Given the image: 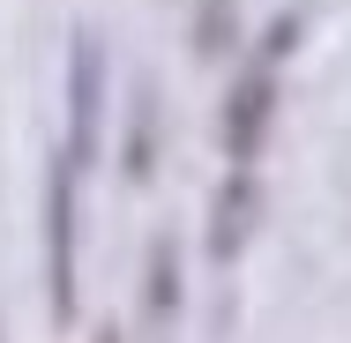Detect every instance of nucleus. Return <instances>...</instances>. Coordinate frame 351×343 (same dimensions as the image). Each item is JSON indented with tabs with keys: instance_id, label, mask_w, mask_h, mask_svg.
<instances>
[{
	"instance_id": "nucleus-1",
	"label": "nucleus",
	"mask_w": 351,
	"mask_h": 343,
	"mask_svg": "<svg viewBox=\"0 0 351 343\" xmlns=\"http://www.w3.org/2000/svg\"><path fill=\"white\" fill-rule=\"evenodd\" d=\"M75 179L82 164L60 157L53 164V187H45V283H53V321H75Z\"/></svg>"
},
{
	"instance_id": "nucleus-2",
	"label": "nucleus",
	"mask_w": 351,
	"mask_h": 343,
	"mask_svg": "<svg viewBox=\"0 0 351 343\" xmlns=\"http://www.w3.org/2000/svg\"><path fill=\"white\" fill-rule=\"evenodd\" d=\"M97 127H105V53L90 30H75L68 45V157L75 164L97 157Z\"/></svg>"
},
{
	"instance_id": "nucleus-3",
	"label": "nucleus",
	"mask_w": 351,
	"mask_h": 343,
	"mask_svg": "<svg viewBox=\"0 0 351 343\" xmlns=\"http://www.w3.org/2000/svg\"><path fill=\"white\" fill-rule=\"evenodd\" d=\"M269 112H277V68H269V60H254V68L232 82V97H224V149H232L239 164L262 149Z\"/></svg>"
},
{
	"instance_id": "nucleus-4",
	"label": "nucleus",
	"mask_w": 351,
	"mask_h": 343,
	"mask_svg": "<svg viewBox=\"0 0 351 343\" xmlns=\"http://www.w3.org/2000/svg\"><path fill=\"white\" fill-rule=\"evenodd\" d=\"M254 209H262V187H254V172H232V179L217 187V202H210V262H232V254L247 246V224H254Z\"/></svg>"
},
{
	"instance_id": "nucleus-5",
	"label": "nucleus",
	"mask_w": 351,
	"mask_h": 343,
	"mask_svg": "<svg viewBox=\"0 0 351 343\" xmlns=\"http://www.w3.org/2000/svg\"><path fill=\"white\" fill-rule=\"evenodd\" d=\"M172 306H180V262H172V246L157 239V246H149V291H142L149 329H165V321H172Z\"/></svg>"
},
{
	"instance_id": "nucleus-6",
	"label": "nucleus",
	"mask_w": 351,
	"mask_h": 343,
	"mask_svg": "<svg viewBox=\"0 0 351 343\" xmlns=\"http://www.w3.org/2000/svg\"><path fill=\"white\" fill-rule=\"evenodd\" d=\"M239 15V0H202V15H195V53L210 60V53H224V23Z\"/></svg>"
},
{
	"instance_id": "nucleus-7",
	"label": "nucleus",
	"mask_w": 351,
	"mask_h": 343,
	"mask_svg": "<svg viewBox=\"0 0 351 343\" xmlns=\"http://www.w3.org/2000/svg\"><path fill=\"white\" fill-rule=\"evenodd\" d=\"M149 142H157V105H135V135H128V179H149Z\"/></svg>"
},
{
	"instance_id": "nucleus-8",
	"label": "nucleus",
	"mask_w": 351,
	"mask_h": 343,
	"mask_svg": "<svg viewBox=\"0 0 351 343\" xmlns=\"http://www.w3.org/2000/svg\"><path fill=\"white\" fill-rule=\"evenodd\" d=\"M291 38H299V15H277V23L262 30V53H254V60H269V68H277L284 53H291Z\"/></svg>"
},
{
	"instance_id": "nucleus-9",
	"label": "nucleus",
	"mask_w": 351,
	"mask_h": 343,
	"mask_svg": "<svg viewBox=\"0 0 351 343\" xmlns=\"http://www.w3.org/2000/svg\"><path fill=\"white\" fill-rule=\"evenodd\" d=\"M97 343H120V336H112V329H105V336H97Z\"/></svg>"
}]
</instances>
